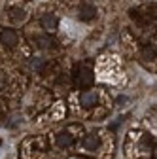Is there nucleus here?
Listing matches in <instances>:
<instances>
[{
    "label": "nucleus",
    "mask_w": 157,
    "mask_h": 159,
    "mask_svg": "<svg viewBox=\"0 0 157 159\" xmlns=\"http://www.w3.org/2000/svg\"><path fill=\"white\" fill-rule=\"evenodd\" d=\"M74 84L78 87H87L93 84V72L89 68V65H80L76 68V74H74Z\"/></svg>",
    "instance_id": "1"
},
{
    "label": "nucleus",
    "mask_w": 157,
    "mask_h": 159,
    "mask_svg": "<svg viewBox=\"0 0 157 159\" xmlns=\"http://www.w3.org/2000/svg\"><path fill=\"white\" fill-rule=\"evenodd\" d=\"M0 42H2L4 46H8V48H13L17 44V34L11 29H4L2 34H0Z\"/></svg>",
    "instance_id": "2"
},
{
    "label": "nucleus",
    "mask_w": 157,
    "mask_h": 159,
    "mask_svg": "<svg viewBox=\"0 0 157 159\" xmlns=\"http://www.w3.org/2000/svg\"><path fill=\"white\" fill-rule=\"evenodd\" d=\"M96 98H99V95H96V91H85L80 95V104L89 108V106H95L96 104Z\"/></svg>",
    "instance_id": "3"
},
{
    "label": "nucleus",
    "mask_w": 157,
    "mask_h": 159,
    "mask_svg": "<svg viewBox=\"0 0 157 159\" xmlns=\"http://www.w3.org/2000/svg\"><path fill=\"white\" fill-rule=\"evenodd\" d=\"M72 142H74V134L70 131H61V133L57 134V144L61 146V148H68Z\"/></svg>",
    "instance_id": "4"
},
{
    "label": "nucleus",
    "mask_w": 157,
    "mask_h": 159,
    "mask_svg": "<svg viewBox=\"0 0 157 159\" xmlns=\"http://www.w3.org/2000/svg\"><path fill=\"white\" fill-rule=\"evenodd\" d=\"M42 25H44V29H46V30L53 32V30L57 29V25H59V19H57L53 13H46V15L42 17Z\"/></svg>",
    "instance_id": "5"
},
{
    "label": "nucleus",
    "mask_w": 157,
    "mask_h": 159,
    "mask_svg": "<svg viewBox=\"0 0 157 159\" xmlns=\"http://www.w3.org/2000/svg\"><path fill=\"white\" fill-rule=\"evenodd\" d=\"M95 13H96V10H95L93 4H83V6L80 8V19H83V21H89V19H93Z\"/></svg>",
    "instance_id": "6"
},
{
    "label": "nucleus",
    "mask_w": 157,
    "mask_h": 159,
    "mask_svg": "<svg viewBox=\"0 0 157 159\" xmlns=\"http://www.w3.org/2000/svg\"><path fill=\"white\" fill-rule=\"evenodd\" d=\"M36 44H38V48H42V49H51V48H55L57 42L51 36H38L36 38Z\"/></svg>",
    "instance_id": "7"
},
{
    "label": "nucleus",
    "mask_w": 157,
    "mask_h": 159,
    "mask_svg": "<svg viewBox=\"0 0 157 159\" xmlns=\"http://www.w3.org/2000/svg\"><path fill=\"white\" fill-rule=\"evenodd\" d=\"M99 138H96V134H89L85 136V140H83V148L89 150V152H96V148H99Z\"/></svg>",
    "instance_id": "8"
},
{
    "label": "nucleus",
    "mask_w": 157,
    "mask_h": 159,
    "mask_svg": "<svg viewBox=\"0 0 157 159\" xmlns=\"http://www.w3.org/2000/svg\"><path fill=\"white\" fill-rule=\"evenodd\" d=\"M155 49L151 48V46H146V48H142V59H146V61H151V59H155Z\"/></svg>",
    "instance_id": "9"
},
{
    "label": "nucleus",
    "mask_w": 157,
    "mask_h": 159,
    "mask_svg": "<svg viewBox=\"0 0 157 159\" xmlns=\"http://www.w3.org/2000/svg\"><path fill=\"white\" fill-rule=\"evenodd\" d=\"M30 68H32V70H42V68H44V59L34 57L32 61H30Z\"/></svg>",
    "instance_id": "10"
},
{
    "label": "nucleus",
    "mask_w": 157,
    "mask_h": 159,
    "mask_svg": "<svg viewBox=\"0 0 157 159\" xmlns=\"http://www.w3.org/2000/svg\"><path fill=\"white\" fill-rule=\"evenodd\" d=\"M155 159H157V157H155Z\"/></svg>",
    "instance_id": "11"
}]
</instances>
